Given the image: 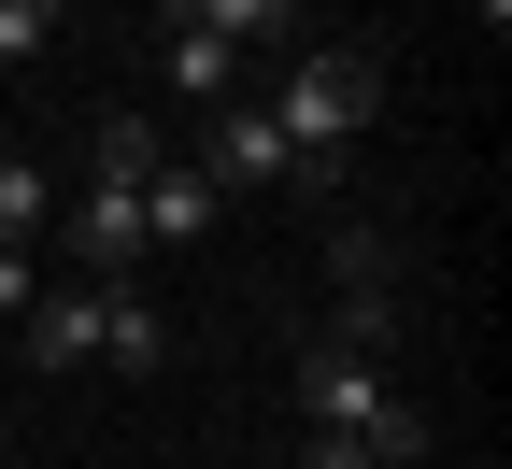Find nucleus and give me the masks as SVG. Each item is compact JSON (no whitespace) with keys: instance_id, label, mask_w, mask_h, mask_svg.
<instances>
[{"instance_id":"1","label":"nucleus","mask_w":512,"mask_h":469,"mask_svg":"<svg viewBox=\"0 0 512 469\" xmlns=\"http://www.w3.org/2000/svg\"><path fill=\"white\" fill-rule=\"evenodd\" d=\"M299 413H313V441H356L370 469H427V413H413L370 356H342V342L299 356Z\"/></svg>"},{"instance_id":"2","label":"nucleus","mask_w":512,"mask_h":469,"mask_svg":"<svg viewBox=\"0 0 512 469\" xmlns=\"http://www.w3.org/2000/svg\"><path fill=\"white\" fill-rule=\"evenodd\" d=\"M370 114H384V57L370 43H313L299 72L271 86V128L299 143V171H342V143H356Z\"/></svg>"},{"instance_id":"3","label":"nucleus","mask_w":512,"mask_h":469,"mask_svg":"<svg viewBox=\"0 0 512 469\" xmlns=\"http://www.w3.org/2000/svg\"><path fill=\"white\" fill-rule=\"evenodd\" d=\"M157 29H171V86L200 100V114H228L242 100V57H271L299 15H285V0H171Z\"/></svg>"},{"instance_id":"4","label":"nucleus","mask_w":512,"mask_h":469,"mask_svg":"<svg viewBox=\"0 0 512 469\" xmlns=\"http://www.w3.org/2000/svg\"><path fill=\"white\" fill-rule=\"evenodd\" d=\"M185 171H200L214 199H256V185H313V199H328V185H342V171H299V143L271 128V100H228V114H200V157H185Z\"/></svg>"},{"instance_id":"5","label":"nucleus","mask_w":512,"mask_h":469,"mask_svg":"<svg viewBox=\"0 0 512 469\" xmlns=\"http://www.w3.org/2000/svg\"><path fill=\"white\" fill-rule=\"evenodd\" d=\"M100 356V285H43L29 299V370H86Z\"/></svg>"},{"instance_id":"6","label":"nucleus","mask_w":512,"mask_h":469,"mask_svg":"<svg viewBox=\"0 0 512 469\" xmlns=\"http://www.w3.org/2000/svg\"><path fill=\"white\" fill-rule=\"evenodd\" d=\"M86 171H100V199H143V185L171 171V143H157L143 114H100V128H86Z\"/></svg>"},{"instance_id":"7","label":"nucleus","mask_w":512,"mask_h":469,"mask_svg":"<svg viewBox=\"0 0 512 469\" xmlns=\"http://www.w3.org/2000/svg\"><path fill=\"white\" fill-rule=\"evenodd\" d=\"M214 214H228V199H214V185H200V171H185V157H171V171H157V185H143V242H200V228H214Z\"/></svg>"},{"instance_id":"8","label":"nucleus","mask_w":512,"mask_h":469,"mask_svg":"<svg viewBox=\"0 0 512 469\" xmlns=\"http://www.w3.org/2000/svg\"><path fill=\"white\" fill-rule=\"evenodd\" d=\"M100 356H114V370H157V356H171V327H157L143 285H100Z\"/></svg>"},{"instance_id":"9","label":"nucleus","mask_w":512,"mask_h":469,"mask_svg":"<svg viewBox=\"0 0 512 469\" xmlns=\"http://www.w3.org/2000/svg\"><path fill=\"white\" fill-rule=\"evenodd\" d=\"M43 228H57V185L29 157H0V242H43Z\"/></svg>"},{"instance_id":"10","label":"nucleus","mask_w":512,"mask_h":469,"mask_svg":"<svg viewBox=\"0 0 512 469\" xmlns=\"http://www.w3.org/2000/svg\"><path fill=\"white\" fill-rule=\"evenodd\" d=\"M57 29H72L57 0H0V72H43V43H57Z\"/></svg>"},{"instance_id":"11","label":"nucleus","mask_w":512,"mask_h":469,"mask_svg":"<svg viewBox=\"0 0 512 469\" xmlns=\"http://www.w3.org/2000/svg\"><path fill=\"white\" fill-rule=\"evenodd\" d=\"M29 299H43V256H29V242H0V313L29 327Z\"/></svg>"},{"instance_id":"12","label":"nucleus","mask_w":512,"mask_h":469,"mask_svg":"<svg viewBox=\"0 0 512 469\" xmlns=\"http://www.w3.org/2000/svg\"><path fill=\"white\" fill-rule=\"evenodd\" d=\"M299 469H370V455L356 441H299Z\"/></svg>"}]
</instances>
